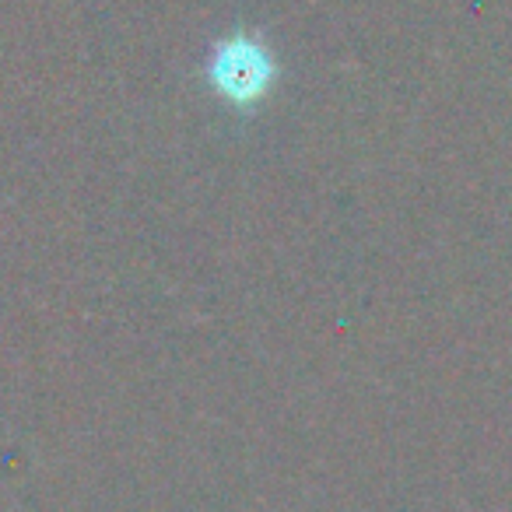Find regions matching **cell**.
<instances>
[{"label": "cell", "instance_id": "obj_1", "mask_svg": "<svg viewBox=\"0 0 512 512\" xmlns=\"http://www.w3.org/2000/svg\"><path fill=\"white\" fill-rule=\"evenodd\" d=\"M271 81V60L256 43H228L214 60V85L218 92H225L228 99H256Z\"/></svg>", "mask_w": 512, "mask_h": 512}]
</instances>
